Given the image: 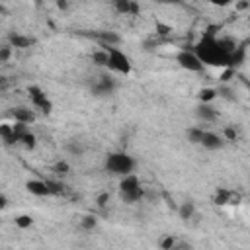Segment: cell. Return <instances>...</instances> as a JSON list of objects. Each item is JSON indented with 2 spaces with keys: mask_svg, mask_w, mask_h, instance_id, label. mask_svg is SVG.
Listing matches in <instances>:
<instances>
[{
  "mask_svg": "<svg viewBox=\"0 0 250 250\" xmlns=\"http://www.w3.org/2000/svg\"><path fill=\"white\" fill-rule=\"evenodd\" d=\"M236 43L227 37H217L213 29L205 31L201 39L193 45V53L199 57V61L207 66H221V68H232V51Z\"/></svg>",
  "mask_w": 250,
  "mask_h": 250,
  "instance_id": "cell-1",
  "label": "cell"
},
{
  "mask_svg": "<svg viewBox=\"0 0 250 250\" xmlns=\"http://www.w3.org/2000/svg\"><path fill=\"white\" fill-rule=\"evenodd\" d=\"M135 166H137V160H135L129 152H123V150L107 152V154H105V160H104L105 172H109V174H113V176L131 174V172H135Z\"/></svg>",
  "mask_w": 250,
  "mask_h": 250,
  "instance_id": "cell-2",
  "label": "cell"
},
{
  "mask_svg": "<svg viewBox=\"0 0 250 250\" xmlns=\"http://www.w3.org/2000/svg\"><path fill=\"white\" fill-rule=\"evenodd\" d=\"M143 195H145V191H143L141 180L135 172L121 176V180H119V197H121V201L133 205V203L141 201Z\"/></svg>",
  "mask_w": 250,
  "mask_h": 250,
  "instance_id": "cell-3",
  "label": "cell"
},
{
  "mask_svg": "<svg viewBox=\"0 0 250 250\" xmlns=\"http://www.w3.org/2000/svg\"><path fill=\"white\" fill-rule=\"evenodd\" d=\"M105 49L107 53V66L111 72L115 74H121V76H129L131 70H133V64H131V59L117 47V45H100Z\"/></svg>",
  "mask_w": 250,
  "mask_h": 250,
  "instance_id": "cell-4",
  "label": "cell"
},
{
  "mask_svg": "<svg viewBox=\"0 0 250 250\" xmlns=\"http://www.w3.org/2000/svg\"><path fill=\"white\" fill-rule=\"evenodd\" d=\"M176 62L180 68L188 70V72H203L205 64L199 61V57L193 53V49H180L176 53Z\"/></svg>",
  "mask_w": 250,
  "mask_h": 250,
  "instance_id": "cell-5",
  "label": "cell"
},
{
  "mask_svg": "<svg viewBox=\"0 0 250 250\" xmlns=\"http://www.w3.org/2000/svg\"><path fill=\"white\" fill-rule=\"evenodd\" d=\"M27 96H29V102H31V105H33L35 109H39L41 113L49 115V113L53 111V102L49 100V96L45 94V90H43L41 86H37V84H31V86L27 88Z\"/></svg>",
  "mask_w": 250,
  "mask_h": 250,
  "instance_id": "cell-6",
  "label": "cell"
},
{
  "mask_svg": "<svg viewBox=\"0 0 250 250\" xmlns=\"http://www.w3.org/2000/svg\"><path fill=\"white\" fill-rule=\"evenodd\" d=\"M115 90H117V82H115V78H113L111 74H100V76L94 80V84L90 86V92H92V96H96V98H107V96H111Z\"/></svg>",
  "mask_w": 250,
  "mask_h": 250,
  "instance_id": "cell-7",
  "label": "cell"
},
{
  "mask_svg": "<svg viewBox=\"0 0 250 250\" xmlns=\"http://www.w3.org/2000/svg\"><path fill=\"white\" fill-rule=\"evenodd\" d=\"M240 201H242V195L230 188H217L213 193L215 205H238Z\"/></svg>",
  "mask_w": 250,
  "mask_h": 250,
  "instance_id": "cell-8",
  "label": "cell"
},
{
  "mask_svg": "<svg viewBox=\"0 0 250 250\" xmlns=\"http://www.w3.org/2000/svg\"><path fill=\"white\" fill-rule=\"evenodd\" d=\"M225 139H223V135H219V133H215V131H209V129H205L203 131V135H201V141H199V146H203L205 150H221L223 146H225Z\"/></svg>",
  "mask_w": 250,
  "mask_h": 250,
  "instance_id": "cell-9",
  "label": "cell"
},
{
  "mask_svg": "<svg viewBox=\"0 0 250 250\" xmlns=\"http://www.w3.org/2000/svg\"><path fill=\"white\" fill-rule=\"evenodd\" d=\"M111 8L121 16H137L141 12L137 0H111Z\"/></svg>",
  "mask_w": 250,
  "mask_h": 250,
  "instance_id": "cell-10",
  "label": "cell"
},
{
  "mask_svg": "<svg viewBox=\"0 0 250 250\" xmlns=\"http://www.w3.org/2000/svg\"><path fill=\"white\" fill-rule=\"evenodd\" d=\"M35 43V39L33 37H29V35H25V33H20V31H10L8 33V45L14 49H29L31 45Z\"/></svg>",
  "mask_w": 250,
  "mask_h": 250,
  "instance_id": "cell-11",
  "label": "cell"
},
{
  "mask_svg": "<svg viewBox=\"0 0 250 250\" xmlns=\"http://www.w3.org/2000/svg\"><path fill=\"white\" fill-rule=\"evenodd\" d=\"M195 117L203 123H213L217 117H219V111L213 107V104H203L199 102L197 107H195Z\"/></svg>",
  "mask_w": 250,
  "mask_h": 250,
  "instance_id": "cell-12",
  "label": "cell"
},
{
  "mask_svg": "<svg viewBox=\"0 0 250 250\" xmlns=\"http://www.w3.org/2000/svg\"><path fill=\"white\" fill-rule=\"evenodd\" d=\"M10 115L14 117V121L25 123V125H31V123L35 121V111H33L31 107H23V105L12 107V109H10Z\"/></svg>",
  "mask_w": 250,
  "mask_h": 250,
  "instance_id": "cell-13",
  "label": "cell"
},
{
  "mask_svg": "<svg viewBox=\"0 0 250 250\" xmlns=\"http://www.w3.org/2000/svg\"><path fill=\"white\" fill-rule=\"evenodd\" d=\"M25 189L31 195H35V197H47V195H51L45 180H27L25 182Z\"/></svg>",
  "mask_w": 250,
  "mask_h": 250,
  "instance_id": "cell-14",
  "label": "cell"
},
{
  "mask_svg": "<svg viewBox=\"0 0 250 250\" xmlns=\"http://www.w3.org/2000/svg\"><path fill=\"white\" fill-rule=\"evenodd\" d=\"M0 141H2L6 146L18 145V143H16V135H14L12 123H0Z\"/></svg>",
  "mask_w": 250,
  "mask_h": 250,
  "instance_id": "cell-15",
  "label": "cell"
},
{
  "mask_svg": "<svg viewBox=\"0 0 250 250\" xmlns=\"http://www.w3.org/2000/svg\"><path fill=\"white\" fill-rule=\"evenodd\" d=\"M18 145H21L23 148H27V150H33L35 146H37V137L31 133V129L27 127L20 137H18Z\"/></svg>",
  "mask_w": 250,
  "mask_h": 250,
  "instance_id": "cell-16",
  "label": "cell"
},
{
  "mask_svg": "<svg viewBox=\"0 0 250 250\" xmlns=\"http://www.w3.org/2000/svg\"><path fill=\"white\" fill-rule=\"evenodd\" d=\"M94 37L100 41V45H117L119 43V35H115L113 31H100V33H94Z\"/></svg>",
  "mask_w": 250,
  "mask_h": 250,
  "instance_id": "cell-17",
  "label": "cell"
},
{
  "mask_svg": "<svg viewBox=\"0 0 250 250\" xmlns=\"http://www.w3.org/2000/svg\"><path fill=\"white\" fill-rule=\"evenodd\" d=\"M178 215L182 221H189L193 215H195V203L193 201H184L178 209Z\"/></svg>",
  "mask_w": 250,
  "mask_h": 250,
  "instance_id": "cell-18",
  "label": "cell"
},
{
  "mask_svg": "<svg viewBox=\"0 0 250 250\" xmlns=\"http://www.w3.org/2000/svg\"><path fill=\"white\" fill-rule=\"evenodd\" d=\"M47 182V188H49V193L51 195H64L66 193V186L57 178V180H45Z\"/></svg>",
  "mask_w": 250,
  "mask_h": 250,
  "instance_id": "cell-19",
  "label": "cell"
},
{
  "mask_svg": "<svg viewBox=\"0 0 250 250\" xmlns=\"http://www.w3.org/2000/svg\"><path fill=\"white\" fill-rule=\"evenodd\" d=\"M203 131H205V129H203L201 125H193V127H189V129L186 131V137H188V141H189L191 145H199Z\"/></svg>",
  "mask_w": 250,
  "mask_h": 250,
  "instance_id": "cell-20",
  "label": "cell"
},
{
  "mask_svg": "<svg viewBox=\"0 0 250 250\" xmlns=\"http://www.w3.org/2000/svg\"><path fill=\"white\" fill-rule=\"evenodd\" d=\"M53 172H55V176L57 178H64V176H68L70 174V164L66 162V160H57L55 164H53V168H51Z\"/></svg>",
  "mask_w": 250,
  "mask_h": 250,
  "instance_id": "cell-21",
  "label": "cell"
},
{
  "mask_svg": "<svg viewBox=\"0 0 250 250\" xmlns=\"http://www.w3.org/2000/svg\"><path fill=\"white\" fill-rule=\"evenodd\" d=\"M215 98H217V90L215 88H201L197 92V100L203 102V104H211Z\"/></svg>",
  "mask_w": 250,
  "mask_h": 250,
  "instance_id": "cell-22",
  "label": "cell"
},
{
  "mask_svg": "<svg viewBox=\"0 0 250 250\" xmlns=\"http://www.w3.org/2000/svg\"><path fill=\"white\" fill-rule=\"evenodd\" d=\"M92 62H94L96 66H107V53H105L104 47H100L98 51L92 53Z\"/></svg>",
  "mask_w": 250,
  "mask_h": 250,
  "instance_id": "cell-23",
  "label": "cell"
},
{
  "mask_svg": "<svg viewBox=\"0 0 250 250\" xmlns=\"http://www.w3.org/2000/svg\"><path fill=\"white\" fill-rule=\"evenodd\" d=\"M158 246H160L162 250H172V248L178 246V238H176L174 234H164V236L158 240Z\"/></svg>",
  "mask_w": 250,
  "mask_h": 250,
  "instance_id": "cell-24",
  "label": "cell"
},
{
  "mask_svg": "<svg viewBox=\"0 0 250 250\" xmlns=\"http://www.w3.org/2000/svg\"><path fill=\"white\" fill-rule=\"evenodd\" d=\"M80 227H82L84 230H94V229L98 227V219H96L94 215H82V217H80Z\"/></svg>",
  "mask_w": 250,
  "mask_h": 250,
  "instance_id": "cell-25",
  "label": "cell"
},
{
  "mask_svg": "<svg viewBox=\"0 0 250 250\" xmlns=\"http://www.w3.org/2000/svg\"><path fill=\"white\" fill-rule=\"evenodd\" d=\"M14 223H16V227L18 229H29L31 225H33V219H31V215H18L16 219H14Z\"/></svg>",
  "mask_w": 250,
  "mask_h": 250,
  "instance_id": "cell-26",
  "label": "cell"
},
{
  "mask_svg": "<svg viewBox=\"0 0 250 250\" xmlns=\"http://www.w3.org/2000/svg\"><path fill=\"white\" fill-rule=\"evenodd\" d=\"M217 98H225V100H229V102H234V100H236L232 88H229V86H221V88L217 90Z\"/></svg>",
  "mask_w": 250,
  "mask_h": 250,
  "instance_id": "cell-27",
  "label": "cell"
},
{
  "mask_svg": "<svg viewBox=\"0 0 250 250\" xmlns=\"http://www.w3.org/2000/svg\"><path fill=\"white\" fill-rule=\"evenodd\" d=\"M66 150L78 156V154H82V152H84V146H82V145H80L78 141H70V143L66 145Z\"/></svg>",
  "mask_w": 250,
  "mask_h": 250,
  "instance_id": "cell-28",
  "label": "cell"
},
{
  "mask_svg": "<svg viewBox=\"0 0 250 250\" xmlns=\"http://www.w3.org/2000/svg\"><path fill=\"white\" fill-rule=\"evenodd\" d=\"M107 203H109V193H107V191H102V193L96 197V205H98L100 209H105Z\"/></svg>",
  "mask_w": 250,
  "mask_h": 250,
  "instance_id": "cell-29",
  "label": "cell"
},
{
  "mask_svg": "<svg viewBox=\"0 0 250 250\" xmlns=\"http://www.w3.org/2000/svg\"><path fill=\"white\" fill-rule=\"evenodd\" d=\"M223 139H225V141H236V139H238L236 129H234V127H225V131H223Z\"/></svg>",
  "mask_w": 250,
  "mask_h": 250,
  "instance_id": "cell-30",
  "label": "cell"
},
{
  "mask_svg": "<svg viewBox=\"0 0 250 250\" xmlns=\"http://www.w3.org/2000/svg\"><path fill=\"white\" fill-rule=\"evenodd\" d=\"M12 57V47L10 45H2L0 47V62H8Z\"/></svg>",
  "mask_w": 250,
  "mask_h": 250,
  "instance_id": "cell-31",
  "label": "cell"
},
{
  "mask_svg": "<svg viewBox=\"0 0 250 250\" xmlns=\"http://www.w3.org/2000/svg\"><path fill=\"white\" fill-rule=\"evenodd\" d=\"M156 4H162V6H182L184 0H152Z\"/></svg>",
  "mask_w": 250,
  "mask_h": 250,
  "instance_id": "cell-32",
  "label": "cell"
},
{
  "mask_svg": "<svg viewBox=\"0 0 250 250\" xmlns=\"http://www.w3.org/2000/svg\"><path fill=\"white\" fill-rule=\"evenodd\" d=\"M209 4H213V6H219V8H225V6H230L232 2H236V0H207Z\"/></svg>",
  "mask_w": 250,
  "mask_h": 250,
  "instance_id": "cell-33",
  "label": "cell"
},
{
  "mask_svg": "<svg viewBox=\"0 0 250 250\" xmlns=\"http://www.w3.org/2000/svg\"><path fill=\"white\" fill-rule=\"evenodd\" d=\"M8 86H10V80H8L4 74H0V92H4Z\"/></svg>",
  "mask_w": 250,
  "mask_h": 250,
  "instance_id": "cell-34",
  "label": "cell"
},
{
  "mask_svg": "<svg viewBox=\"0 0 250 250\" xmlns=\"http://www.w3.org/2000/svg\"><path fill=\"white\" fill-rule=\"evenodd\" d=\"M57 6H59L61 10H66V8H68V2H66V0H57Z\"/></svg>",
  "mask_w": 250,
  "mask_h": 250,
  "instance_id": "cell-35",
  "label": "cell"
},
{
  "mask_svg": "<svg viewBox=\"0 0 250 250\" xmlns=\"http://www.w3.org/2000/svg\"><path fill=\"white\" fill-rule=\"evenodd\" d=\"M6 203H8V199H6L4 195H0V209H4V207H6Z\"/></svg>",
  "mask_w": 250,
  "mask_h": 250,
  "instance_id": "cell-36",
  "label": "cell"
},
{
  "mask_svg": "<svg viewBox=\"0 0 250 250\" xmlns=\"http://www.w3.org/2000/svg\"><path fill=\"white\" fill-rule=\"evenodd\" d=\"M0 14H4V6L2 4H0Z\"/></svg>",
  "mask_w": 250,
  "mask_h": 250,
  "instance_id": "cell-37",
  "label": "cell"
}]
</instances>
